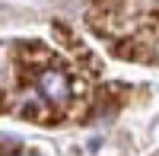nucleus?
<instances>
[{"label": "nucleus", "instance_id": "obj_2", "mask_svg": "<svg viewBox=\"0 0 159 156\" xmlns=\"http://www.w3.org/2000/svg\"><path fill=\"white\" fill-rule=\"evenodd\" d=\"M153 7H156V10H159V0H153Z\"/></svg>", "mask_w": 159, "mask_h": 156}, {"label": "nucleus", "instance_id": "obj_3", "mask_svg": "<svg viewBox=\"0 0 159 156\" xmlns=\"http://www.w3.org/2000/svg\"><path fill=\"white\" fill-rule=\"evenodd\" d=\"M0 105H3V99H0Z\"/></svg>", "mask_w": 159, "mask_h": 156}, {"label": "nucleus", "instance_id": "obj_1", "mask_svg": "<svg viewBox=\"0 0 159 156\" xmlns=\"http://www.w3.org/2000/svg\"><path fill=\"white\" fill-rule=\"evenodd\" d=\"M35 89L51 108H64L73 99V83L61 67H45L35 73Z\"/></svg>", "mask_w": 159, "mask_h": 156}]
</instances>
